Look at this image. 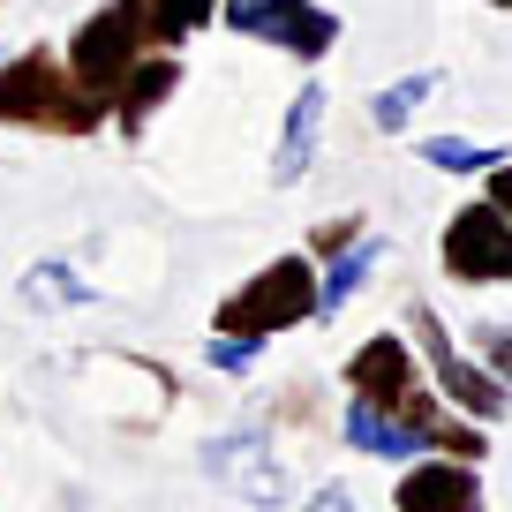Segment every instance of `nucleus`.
Masks as SVG:
<instances>
[{"label": "nucleus", "instance_id": "obj_1", "mask_svg": "<svg viewBox=\"0 0 512 512\" xmlns=\"http://www.w3.org/2000/svg\"><path fill=\"white\" fill-rule=\"evenodd\" d=\"M347 400H362V407H377V415H392L400 430H415L422 452L475 460V467H482V452H490L482 422H467L460 407H445V392L430 384L422 354L407 347L400 332H369L362 347L347 354Z\"/></svg>", "mask_w": 512, "mask_h": 512}, {"label": "nucleus", "instance_id": "obj_2", "mask_svg": "<svg viewBox=\"0 0 512 512\" xmlns=\"http://www.w3.org/2000/svg\"><path fill=\"white\" fill-rule=\"evenodd\" d=\"M0 128L83 144V136L106 128V98L76 83V68H68L61 46H23V53L0 61Z\"/></svg>", "mask_w": 512, "mask_h": 512}, {"label": "nucleus", "instance_id": "obj_3", "mask_svg": "<svg viewBox=\"0 0 512 512\" xmlns=\"http://www.w3.org/2000/svg\"><path fill=\"white\" fill-rule=\"evenodd\" d=\"M61 53H68V68H76L83 91H98L113 106V91H121L151 53H181V38L151 16V0H106V8H91V16L68 31Z\"/></svg>", "mask_w": 512, "mask_h": 512}, {"label": "nucleus", "instance_id": "obj_4", "mask_svg": "<svg viewBox=\"0 0 512 512\" xmlns=\"http://www.w3.org/2000/svg\"><path fill=\"white\" fill-rule=\"evenodd\" d=\"M309 317H317V256L287 249V256H272V264H256L241 287H226V302L211 309V332L264 347V339L294 332V324H309Z\"/></svg>", "mask_w": 512, "mask_h": 512}, {"label": "nucleus", "instance_id": "obj_5", "mask_svg": "<svg viewBox=\"0 0 512 512\" xmlns=\"http://www.w3.org/2000/svg\"><path fill=\"white\" fill-rule=\"evenodd\" d=\"M407 347L422 354V369H430V384L445 392V407H460V415L482 422V430H490V422H505L512 392L475 362V354H460V339L445 332V317H437L430 302H407Z\"/></svg>", "mask_w": 512, "mask_h": 512}, {"label": "nucleus", "instance_id": "obj_6", "mask_svg": "<svg viewBox=\"0 0 512 512\" xmlns=\"http://www.w3.org/2000/svg\"><path fill=\"white\" fill-rule=\"evenodd\" d=\"M219 23L234 38H249V46H272L287 61H302V68H317L339 46V16L324 0H219Z\"/></svg>", "mask_w": 512, "mask_h": 512}, {"label": "nucleus", "instance_id": "obj_7", "mask_svg": "<svg viewBox=\"0 0 512 512\" xmlns=\"http://www.w3.org/2000/svg\"><path fill=\"white\" fill-rule=\"evenodd\" d=\"M437 264H445L452 287H512V219L490 196L460 204L437 234Z\"/></svg>", "mask_w": 512, "mask_h": 512}, {"label": "nucleus", "instance_id": "obj_8", "mask_svg": "<svg viewBox=\"0 0 512 512\" xmlns=\"http://www.w3.org/2000/svg\"><path fill=\"white\" fill-rule=\"evenodd\" d=\"M204 467L226 482L234 497H249V505H287V467H279L272 437L264 430H226L204 445Z\"/></svg>", "mask_w": 512, "mask_h": 512}, {"label": "nucleus", "instance_id": "obj_9", "mask_svg": "<svg viewBox=\"0 0 512 512\" xmlns=\"http://www.w3.org/2000/svg\"><path fill=\"white\" fill-rule=\"evenodd\" d=\"M392 512H482V467L475 460H415L392 490Z\"/></svg>", "mask_w": 512, "mask_h": 512}, {"label": "nucleus", "instance_id": "obj_10", "mask_svg": "<svg viewBox=\"0 0 512 512\" xmlns=\"http://www.w3.org/2000/svg\"><path fill=\"white\" fill-rule=\"evenodd\" d=\"M324 83H302V91L287 98V121H279V144H272V189H294V181H309V166H317V144H324Z\"/></svg>", "mask_w": 512, "mask_h": 512}, {"label": "nucleus", "instance_id": "obj_11", "mask_svg": "<svg viewBox=\"0 0 512 512\" xmlns=\"http://www.w3.org/2000/svg\"><path fill=\"white\" fill-rule=\"evenodd\" d=\"M181 91V53H151L136 76L113 91V106H106V128H121V136H144L151 121L166 113V98Z\"/></svg>", "mask_w": 512, "mask_h": 512}, {"label": "nucleus", "instance_id": "obj_12", "mask_svg": "<svg viewBox=\"0 0 512 512\" xmlns=\"http://www.w3.org/2000/svg\"><path fill=\"white\" fill-rule=\"evenodd\" d=\"M384 264V241H354L347 256H332V264H317V317H339V309L354 302V294L369 287V272Z\"/></svg>", "mask_w": 512, "mask_h": 512}, {"label": "nucleus", "instance_id": "obj_13", "mask_svg": "<svg viewBox=\"0 0 512 512\" xmlns=\"http://www.w3.org/2000/svg\"><path fill=\"white\" fill-rule=\"evenodd\" d=\"M339 430H347V445H354V452H369V460H422V437H415V430H400L392 415H377V407H362V400H347Z\"/></svg>", "mask_w": 512, "mask_h": 512}, {"label": "nucleus", "instance_id": "obj_14", "mask_svg": "<svg viewBox=\"0 0 512 512\" xmlns=\"http://www.w3.org/2000/svg\"><path fill=\"white\" fill-rule=\"evenodd\" d=\"M437 91H445V76H437V68H415V76L384 83V91L369 98V121H377V136H400V128L422 113V98H437Z\"/></svg>", "mask_w": 512, "mask_h": 512}, {"label": "nucleus", "instance_id": "obj_15", "mask_svg": "<svg viewBox=\"0 0 512 512\" xmlns=\"http://www.w3.org/2000/svg\"><path fill=\"white\" fill-rule=\"evenodd\" d=\"M422 166H437V174H490V166H505V144H467V136H422Z\"/></svg>", "mask_w": 512, "mask_h": 512}, {"label": "nucleus", "instance_id": "obj_16", "mask_svg": "<svg viewBox=\"0 0 512 512\" xmlns=\"http://www.w3.org/2000/svg\"><path fill=\"white\" fill-rule=\"evenodd\" d=\"M23 302L31 309H83L91 287H83L68 264H31V272H23Z\"/></svg>", "mask_w": 512, "mask_h": 512}, {"label": "nucleus", "instance_id": "obj_17", "mask_svg": "<svg viewBox=\"0 0 512 512\" xmlns=\"http://www.w3.org/2000/svg\"><path fill=\"white\" fill-rule=\"evenodd\" d=\"M151 16H159L181 46H189V38H204L211 23H219V0H151Z\"/></svg>", "mask_w": 512, "mask_h": 512}, {"label": "nucleus", "instance_id": "obj_18", "mask_svg": "<svg viewBox=\"0 0 512 512\" xmlns=\"http://www.w3.org/2000/svg\"><path fill=\"white\" fill-rule=\"evenodd\" d=\"M362 234H369V219H362V211H347V219H324L317 234H309V256H317V264H332V256H347Z\"/></svg>", "mask_w": 512, "mask_h": 512}, {"label": "nucleus", "instance_id": "obj_19", "mask_svg": "<svg viewBox=\"0 0 512 512\" xmlns=\"http://www.w3.org/2000/svg\"><path fill=\"white\" fill-rule=\"evenodd\" d=\"M475 362L512 392V324H482V332H475Z\"/></svg>", "mask_w": 512, "mask_h": 512}, {"label": "nucleus", "instance_id": "obj_20", "mask_svg": "<svg viewBox=\"0 0 512 512\" xmlns=\"http://www.w3.org/2000/svg\"><path fill=\"white\" fill-rule=\"evenodd\" d=\"M204 362H211V369H226V377H241V369L256 362V347H249V339H226V332H211Z\"/></svg>", "mask_w": 512, "mask_h": 512}, {"label": "nucleus", "instance_id": "obj_21", "mask_svg": "<svg viewBox=\"0 0 512 512\" xmlns=\"http://www.w3.org/2000/svg\"><path fill=\"white\" fill-rule=\"evenodd\" d=\"M482 181H490V189H482V196H490V204H497V211H505V219H512V159H505V166H490V174H482Z\"/></svg>", "mask_w": 512, "mask_h": 512}, {"label": "nucleus", "instance_id": "obj_22", "mask_svg": "<svg viewBox=\"0 0 512 512\" xmlns=\"http://www.w3.org/2000/svg\"><path fill=\"white\" fill-rule=\"evenodd\" d=\"M309 512H354V497H347V490H339V482H324V490H317V497H309Z\"/></svg>", "mask_w": 512, "mask_h": 512}, {"label": "nucleus", "instance_id": "obj_23", "mask_svg": "<svg viewBox=\"0 0 512 512\" xmlns=\"http://www.w3.org/2000/svg\"><path fill=\"white\" fill-rule=\"evenodd\" d=\"M490 8H512V0H490Z\"/></svg>", "mask_w": 512, "mask_h": 512}]
</instances>
